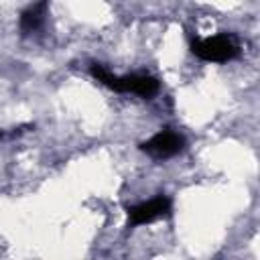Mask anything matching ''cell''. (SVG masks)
Instances as JSON below:
<instances>
[{"label":"cell","mask_w":260,"mask_h":260,"mask_svg":"<svg viewBox=\"0 0 260 260\" xmlns=\"http://www.w3.org/2000/svg\"><path fill=\"white\" fill-rule=\"evenodd\" d=\"M91 75L106 87L120 91V93H136L140 98H152L158 91V81L152 75H142V73H132V75H124V77H116L112 75L106 67L93 63L91 65Z\"/></svg>","instance_id":"1"},{"label":"cell","mask_w":260,"mask_h":260,"mask_svg":"<svg viewBox=\"0 0 260 260\" xmlns=\"http://www.w3.org/2000/svg\"><path fill=\"white\" fill-rule=\"evenodd\" d=\"M191 51L203 61L209 63H225L234 57H238L240 47L230 35H215L209 39H195L191 41Z\"/></svg>","instance_id":"2"},{"label":"cell","mask_w":260,"mask_h":260,"mask_svg":"<svg viewBox=\"0 0 260 260\" xmlns=\"http://www.w3.org/2000/svg\"><path fill=\"white\" fill-rule=\"evenodd\" d=\"M183 144H185V140L181 134H177L173 130H160L154 136H150L146 142H142L140 148L154 158H169V156H175L177 152H181Z\"/></svg>","instance_id":"3"},{"label":"cell","mask_w":260,"mask_h":260,"mask_svg":"<svg viewBox=\"0 0 260 260\" xmlns=\"http://www.w3.org/2000/svg\"><path fill=\"white\" fill-rule=\"evenodd\" d=\"M169 211H171V201L165 195H158L150 201L128 207V219L132 225H144V223H150V221L167 215Z\"/></svg>","instance_id":"4"},{"label":"cell","mask_w":260,"mask_h":260,"mask_svg":"<svg viewBox=\"0 0 260 260\" xmlns=\"http://www.w3.org/2000/svg\"><path fill=\"white\" fill-rule=\"evenodd\" d=\"M45 10H47V4H45V2H39V4L28 6V8L20 14V28H22V32H32V30H37V28L43 24Z\"/></svg>","instance_id":"5"},{"label":"cell","mask_w":260,"mask_h":260,"mask_svg":"<svg viewBox=\"0 0 260 260\" xmlns=\"http://www.w3.org/2000/svg\"><path fill=\"white\" fill-rule=\"evenodd\" d=\"M0 136H2V132H0Z\"/></svg>","instance_id":"6"}]
</instances>
